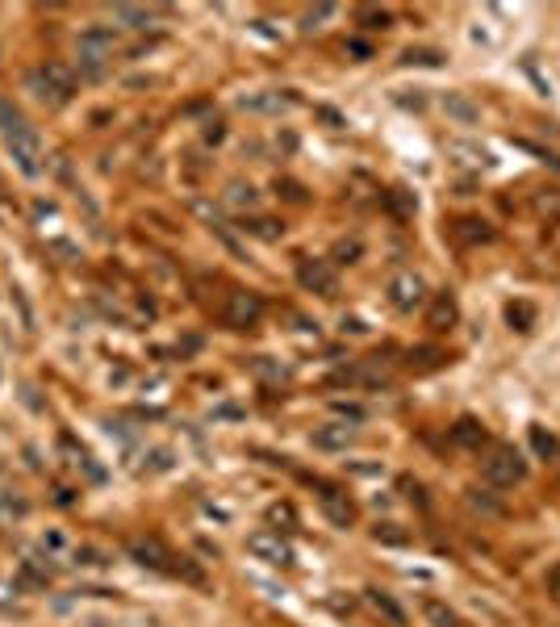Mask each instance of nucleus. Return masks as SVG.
Returning a JSON list of instances; mask_svg holds the SVG:
<instances>
[{
	"label": "nucleus",
	"instance_id": "f257e3e1",
	"mask_svg": "<svg viewBox=\"0 0 560 627\" xmlns=\"http://www.w3.org/2000/svg\"><path fill=\"white\" fill-rule=\"evenodd\" d=\"M0 138H5V147H9L21 176H30V180L42 176V143H38L30 118L9 97H0Z\"/></svg>",
	"mask_w": 560,
	"mask_h": 627
},
{
	"label": "nucleus",
	"instance_id": "f03ea898",
	"mask_svg": "<svg viewBox=\"0 0 560 627\" xmlns=\"http://www.w3.org/2000/svg\"><path fill=\"white\" fill-rule=\"evenodd\" d=\"M481 473L489 485H498V490H510V485H519L527 477V460L519 456L515 444H494L489 456L481 460Z\"/></svg>",
	"mask_w": 560,
	"mask_h": 627
},
{
	"label": "nucleus",
	"instance_id": "7ed1b4c3",
	"mask_svg": "<svg viewBox=\"0 0 560 627\" xmlns=\"http://www.w3.org/2000/svg\"><path fill=\"white\" fill-rule=\"evenodd\" d=\"M113 46H118V42H113V30H105V26H92V30H84L76 38V59H80L88 80H101L105 76V67L113 59Z\"/></svg>",
	"mask_w": 560,
	"mask_h": 627
},
{
	"label": "nucleus",
	"instance_id": "20e7f679",
	"mask_svg": "<svg viewBox=\"0 0 560 627\" xmlns=\"http://www.w3.org/2000/svg\"><path fill=\"white\" fill-rule=\"evenodd\" d=\"M389 301H393V310H402V314H414L418 306H427V281L418 272H393V281H389Z\"/></svg>",
	"mask_w": 560,
	"mask_h": 627
},
{
	"label": "nucleus",
	"instance_id": "39448f33",
	"mask_svg": "<svg viewBox=\"0 0 560 627\" xmlns=\"http://www.w3.org/2000/svg\"><path fill=\"white\" fill-rule=\"evenodd\" d=\"M247 552L255 556V561L272 565V569H289L293 565V548H289V540H280V531H251Z\"/></svg>",
	"mask_w": 560,
	"mask_h": 627
},
{
	"label": "nucleus",
	"instance_id": "423d86ee",
	"mask_svg": "<svg viewBox=\"0 0 560 627\" xmlns=\"http://www.w3.org/2000/svg\"><path fill=\"white\" fill-rule=\"evenodd\" d=\"M222 318H226V327L247 331V327H255V322L264 318V301L255 297V293H247V289H235V293H226Z\"/></svg>",
	"mask_w": 560,
	"mask_h": 627
},
{
	"label": "nucleus",
	"instance_id": "0eeeda50",
	"mask_svg": "<svg viewBox=\"0 0 560 627\" xmlns=\"http://www.w3.org/2000/svg\"><path fill=\"white\" fill-rule=\"evenodd\" d=\"M297 281H301V289H310L318 297H335L339 293V276H335V268L326 260H301L297 264Z\"/></svg>",
	"mask_w": 560,
	"mask_h": 627
},
{
	"label": "nucleus",
	"instance_id": "6e6552de",
	"mask_svg": "<svg viewBox=\"0 0 560 627\" xmlns=\"http://www.w3.org/2000/svg\"><path fill=\"white\" fill-rule=\"evenodd\" d=\"M318 502H322V515L331 519L335 527H352L356 523V506H352V498H347L343 490H335V485H318Z\"/></svg>",
	"mask_w": 560,
	"mask_h": 627
},
{
	"label": "nucleus",
	"instance_id": "1a4fd4ad",
	"mask_svg": "<svg viewBox=\"0 0 560 627\" xmlns=\"http://www.w3.org/2000/svg\"><path fill=\"white\" fill-rule=\"evenodd\" d=\"M38 72H42V80L46 84H51L55 88V97L67 105V101H72L76 97V88H80V80H76V72H72V67H67V63H59V59H46L42 67H38Z\"/></svg>",
	"mask_w": 560,
	"mask_h": 627
},
{
	"label": "nucleus",
	"instance_id": "9d476101",
	"mask_svg": "<svg viewBox=\"0 0 560 627\" xmlns=\"http://www.w3.org/2000/svg\"><path fill=\"white\" fill-rule=\"evenodd\" d=\"M130 556H134V561L138 565H147V569H159V573H176V556L168 552V548H163L159 540H134L130 544Z\"/></svg>",
	"mask_w": 560,
	"mask_h": 627
},
{
	"label": "nucleus",
	"instance_id": "9b49d317",
	"mask_svg": "<svg viewBox=\"0 0 560 627\" xmlns=\"http://www.w3.org/2000/svg\"><path fill=\"white\" fill-rule=\"evenodd\" d=\"M456 318H460L456 297H452L448 289H443V293H435L431 310H427V327H431V331H452V327H456Z\"/></svg>",
	"mask_w": 560,
	"mask_h": 627
},
{
	"label": "nucleus",
	"instance_id": "f8f14e48",
	"mask_svg": "<svg viewBox=\"0 0 560 627\" xmlns=\"http://www.w3.org/2000/svg\"><path fill=\"white\" fill-rule=\"evenodd\" d=\"M352 444H356V427H347V423H326L314 431V448H322V452H343Z\"/></svg>",
	"mask_w": 560,
	"mask_h": 627
},
{
	"label": "nucleus",
	"instance_id": "ddd939ff",
	"mask_svg": "<svg viewBox=\"0 0 560 627\" xmlns=\"http://www.w3.org/2000/svg\"><path fill=\"white\" fill-rule=\"evenodd\" d=\"M297 101L289 97H280V92H247V97H239V109H247V113H285V109H293Z\"/></svg>",
	"mask_w": 560,
	"mask_h": 627
},
{
	"label": "nucleus",
	"instance_id": "4468645a",
	"mask_svg": "<svg viewBox=\"0 0 560 627\" xmlns=\"http://www.w3.org/2000/svg\"><path fill=\"white\" fill-rule=\"evenodd\" d=\"M368 607L377 611V615H385L393 627H406V611L398 607V602H393L385 590H368Z\"/></svg>",
	"mask_w": 560,
	"mask_h": 627
},
{
	"label": "nucleus",
	"instance_id": "2eb2a0df",
	"mask_svg": "<svg viewBox=\"0 0 560 627\" xmlns=\"http://www.w3.org/2000/svg\"><path fill=\"white\" fill-rule=\"evenodd\" d=\"M113 21H122L130 30H147L151 26V9L143 5H113Z\"/></svg>",
	"mask_w": 560,
	"mask_h": 627
},
{
	"label": "nucleus",
	"instance_id": "dca6fc26",
	"mask_svg": "<svg viewBox=\"0 0 560 627\" xmlns=\"http://www.w3.org/2000/svg\"><path fill=\"white\" fill-rule=\"evenodd\" d=\"M423 615H427L431 627H460V615H456L452 607H443L439 598H427V602H423Z\"/></svg>",
	"mask_w": 560,
	"mask_h": 627
},
{
	"label": "nucleus",
	"instance_id": "f3484780",
	"mask_svg": "<svg viewBox=\"0 0 560 627\" xmlns=\"http://www.w3.org/2000/svg\"><path fill=\"white\" fill-rule=\"evenodd\" d=\"M506 322L515 331H531L535 327V306H531V301H510V306H506Z\"/></svg>",
	"mask_w": 560,
	"mask_h": 627
},
{
	"label": "nucleus",
	"instance_id": "a211bd4d",
	"mask_svg": "<svg viewBox=\"0 0 560 627\" xmlns=\"http://www.w3.org/2000/svg\"><path fill=\"white\" fill-rule=\"evenodd\" d=\"M452 435H456V444H464V448H481L485 444V427L473 423V418H460Z\"/></svg>",
	"mask_w": 560,
	"mask_h": 627
},
{
	"label": "nucleus",
	"instance_id": "6ab92c4d",
	"mask_svg": "<svg viewBox=\"0 0 560 627\" xmlns=\"http://www.w3.org/2000/svg\"><path fill=\"white\" fill-rule=\"evenodd\" d=\"M531 205H535V214H540V218H548V222H560V193H556V189L535 193V197H531Z\"/></svg>",
	"mask_w": 560,
	"mask_h": 627
},
{
	"label": "nucleus",
	"instance_id": "aec40b11",
	"mask_svg": "<svg viewBox=\"0 0 560 627\" xmlns=\"http://www.w3.org/2000/svg\"><path fill=\"white\" fill-rule=\"evenodd\" d=\"M443 109H448V113H452V118H460L464 126H469V122H477V109H473L469 101H464V97H460V92H448V97H443Z\"/></svg>",
	"mask_w": 560,
	"mask_h": 627
},
{
	"label": "nucleus",
	"instance_id": "412c9836",
	"mask_svg": "<svg viewBox=\"0 0 560 627\" xmlns=\"http://www.w3.org/2000/svg\"><path fill=\"white\" fill-rule=\"evenodd\" d=\"M356 21H360V26L364 30H389V9H377V5H364L360 13H356Z\"/></svg>",
	"mask_w": 560,
	"mask_h": 627
},
{
	"label": "nucleus",
	"instance_id": "4be33fe9",
	"mask_svg": "<svg viewBox=\"0 0 560 627\" xmlns=\"http://www.w3.org/2000/svg\"><path fill=\"white\" fill-rule=\"evenodd\" d=\"M26 88L34 92V97H38L42 105H63V101L55 97V88H51V84H46V80H42V72H38V67H34V72L26 76Z\"/></svg>",
	"mask_w": 560,
	"mask_h": 627
},
{
	"label": "nucleus",
	"instance_id": "5701e85b",
	"mask_svg": "<svg viewBox=\"0 0 560 627\" xmlns=\"http://www.w3.org/2000/svg\"><path fill=\"white\" fill-rule=\"evenodd\" d=\"M26 510H30V502L26 498H17V494H9V490H0V519H21V515H26Z\"/></svg>",
	"mask_w": 560,
	"mask_h": 627
},
{
	"label": "nucleus",
	"instance_id": "b1692460",
	"mask_svg": "<svg viewBox=\"0 0 560 627\" xmlns=\"http://www.w3.org/2000/svg\"><path fill=\"white\" fill-rule=\"evenodd\" d=\"M531 444L540 456H560V444H556V435H548L544 427H531Z\"/></svg>",
	"mask_w": 560,
	"mask_h": 627
},
{
	"label": "nucleus",
	"instance_id": "393cba45",
	"mask_svg": "<svg viewBox=\"0 0 560 627\" xmlns=\"http://www.w3.org/2000/svg\"><path fill=\"white\" fill-rule=\"evenodd\" d=\"M460 235L469 239V243H477V239L489 243V239H494V230H489L485 222H477V218H464V222H460Z\"/></svg>",
	"mask_w": 560,
	"mask_h": 627
},
{
	"label": "nucleus",
	"instance_id": "a878e982",
	"mask_svg": "<svg viewBox=\"0 0 560 627\" xmlns=\"http://www.w3.org/2000/svg\"><path fill=\"white\" fill-rule=\"evenodd\" d=\"M243 230H251V235H260V239H280V235H285V226L272 222V218H255V222H247Z\"/></svg>",
	"mask_w": 560,
	"mask_h": 627
},
{
	"label": "nucleus",
	"instance_id": "bb28decb",
	"mask_svg": "<svg viewBox=\"0 0 560 627\" xmlns=\"http://www.w3.org/2000/svg\"><path fill=\"white\" fill-rule=\"evenodd\" d=\"M226 201H230V205H255L260 197H255V189H251V184H230Z\"/></svg>",
	"mask_w": 560,
	"mask_h": 627
},
{
	"label": "nucleus",
	"instance_id": "cd10ccee",
	"mask_svg": "<svg viewBox=\"0 0 560 627\" xmlns=\"http://www.w3.org/2000/svg\"><path fill=\"white\" fill-rule=\"evenodd\" d=\"M402 63H423V67H439L443 59H439L435 51H406V55H402Z\"/></svg>",
	"mask_w": 560,
	"mask_h": 627
},
{
	"label": "nucleus",
	"instance_id": "c85d7f7f",
	"mask_svg": "<svg viewBox=\"0 0 560 627\" xmlns=\"http://www.w3.org/2000/svg\"><path fill=\"white\" fill-rule=\"evenodd\" d=\"M372 536L385 540V544H406V536H402V531H393V523H381L377 531H372Z\"/></svg>",
	"mask_w": 560,
	"mask_h": 627
},
{
	"label": "nucleus",
	"instance_id": "c756f323",
	"mask_svg": "<svg viewBox=\"0 0 560 627\" xmlns=\"http://www.w3.org/2000/svg\"><path fill=\"white\" fill-rule=\"evenodd\" d=\"M548 598L560 607V565H552V569H548Z\"/></svg>",
	"mask_w": 560,
	"mask_h": 627
},
{
	"label": "nucleus",
	"instance_id": "7c9ffc66",
	"mask_svg": "<svg viewBox=\"0 0 560 627\" xmlns=\"http://www.w3.org/2000/svg\"><path fill=\"white\" fill-rule=\"evenodd\" d=\"M322 17H331V5H322V9L306 13V30H314V21H322Z\"/></svg>",
	"mask_w": 560,
	"mask_h": 627
},
{
	"label": "nucleus",
	"instance_id": "2f4dec72",
	"mask_svg": "<svg viewBox=\"0 0 560 627\" xmlns=\"http://www.w3.org/2000/svg\"><path fill=\"white\" fill-rule=\"evenodd\" d=\"M347 51L360 55V59H368V55H372V46H368V42H347Z\"/></svg>",
	"mask_w": 560,
	"mask_h": 627
},
{
	"label": "nucleus",
	"instance_id": "473e14b6",
	"mask_svg": "<svg viewBox=\"0 0 560 627\" xmlns=\"http://www.w3.org/2000/svg\"><path fill=\"white\" fill-rule=\"evenodd\" d=\"M556 490H560V481H556Z\"/></svg>",
	"mask_w": 560,
	"mask_h": 627
}]
</instances>
